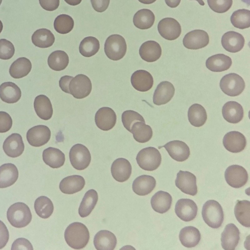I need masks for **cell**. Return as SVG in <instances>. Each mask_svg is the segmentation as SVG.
<instances>
[{
    "label": "cell",
    "instance_id": "11a10c76",
    "mask_svg": "<svg viewBox=\"0 0 250 250\" xmlns=\"http://www.w3.org/2000/svg\"><path fill=\"white\" fill-rule=\"evenodd\" d=\"M39 3L44 10L52 11L58 8L60 0H39Z\"/></svg>",
    "mask_w": 250,
    "mask_h": 250
},
{
    "label": "cell",
    "instance_id": "ab89813d",
    "mask_svg": "<svg viewBox=\"0 0 250 250\" xmlns=\"http://www.w3.org/2000/svg\"><path fill=\"white\" fill-rule=\"evenodd\" d=\"M134 139L138 142L144 143L151 138L153 132L151 127L143 122L134 123L131 128Z\"/></svg>",
    "mask_w": 250,
    "mask_h": 250
},
{
    "label": "cell",
    "instance_id": "d6a6232c",
    "mask_svg": "<svg viewBox=\"0 0 250 250\" xmlns=\"http://www.w3.org/2000/svg\"><path fill=\"white\" fill-rule=\"evenodd\" d=\"M42 159L47 165L53 168L62 166L65 160L64 154L58 148L53 147H49L43 150Z\"/></svg>",
    "mask_w": 250,
    "mask_h": 250
},
{
    "label": "cell",
    "instance_id": "bcb514c9",
    "mask_svg": "<svg viewBox=\"0 0 250 250\" xmlns=\"http://www.w3.org/2000/svg\"><path fill=\"white\" fill-rule=\"evenodd\" d=\"M232 24L236 28L243 29L250 26V11L242 9L234 11L230 17Z\"/></svg>",
    "mask_w": 250,
    "mask_h": 250
},
{
    "label": "cell",
    "instance_id": "ee69618b",
    "mask_svg": "<svg viewBox=\"0 0 250 250\" xmlns=\"http://www.w3.org/2000/svg\"><path fill=\"white\" fill-rule=\"evenodd\" d=\"M34 208L39 216L43 219H47L52 215L54 210V206L49 198L42 196L35 200Z\"/></svg>",
    "mask_w": 250,
    "mask_h": 250
},
{
    "label": "cell",
    "instance_id": "be15d7a7",
    "mask_svg": "<svg viewBox=\"0 0 250 250\" xmlns=\"http://www.w3.org/2000/svg\"><path fill=\"white\" fill-rule=\"evenodd\" d=\"M3 29V24L1 21L0 20V33L2 31Z\"/></svg>",
    "mask_w": 250,
    "mask_h": 250
},
{
    "label": "cell",
    "instance_id": "db71d44e",
    "mask_svg": "<svg viewBox=\"0 0 250 250\" xmlns=\"http://www.w3.org/2000/svg\"><path fill=\"white\" fill-rule=\"evenodd\" d=\"M9 234L4 223L0 220V249L4 247L8 242Z\"/></svg>",
    "mask_w": 250,
    "mask_h": 250
},
{
    "label": "cell",
    "instance_id": "6f0895ef",
    "mask_svg": "<svg viewBox=\"0 0 250 250\" xmlns=\"http://www.w3.org/2000/svg\"><path fill=\"white\" fill-rule=\"evenodd\" d=\"M73 77L72 76L65 75L61 78L59 81V86L62 91L70 94L69 90V84Z\"/></svg>",
    "mask_w": 250,
    "mask_h": 250
},
{
    "label": "cell",
    "instance_id": "9a60e30c",
    "mask_svg": "<svg viewBox=\"0 0 250 250\" xmlns=\"http://www.w3.org/2000/svg\"><path fill=\"white\" fill-rule=\"evenodd\" d=\"M117 116L114 111L110 107L100 108L96 113L95 121L100 129L108 131L112 129L116 123Z\"/></svg>",
    "mask_w": 250,
    "mask_h": 250
},
{
    "label": "cell",
    "instance_id": "cb8c5ba5",
    "mask_svg": "<svg viewBox=\"0 0 250 250\" xmlns=\"http://www.w3.org/2000/svg\"><path fill=\"white\" fill-rule=\"evenodd\" d=\"M117 238L111 231L101 230L94 236L93 243L97 250H113L117 245Z\"/></svg>",
    "mask_w": 250,
    "mask_h": 250
},
{
    "label": "cell",
    "instance_id": "4fadbf2b",
    "mask_svg": "<svg viewBox=\"0 0 250 250\" xmlns=\"http://www.w3.org/2000/svg\"><path fill=\"white\" fill-rule=\"evenodd\" d=\"M175 185L183 192L192 196L197 193L196 177L188 171L180 170L177 174Z\"/></svg>",
    "mask_w": 250,
    "mask_h": 250
},
{
    "label": "cell",
    "instance_id": "6da1fadb",
    "mask_svg": "<svg viewBox=\"0 0 250 250\" xmlns=\"http://www.w3.org/2000/svg\"><path fill=\"white\" fill-rule=\"evenodd\" d=\"M89 238L88 229L80 222L70 224L64 231V239L66 243L74 249L80 250L84 248Z\"/></svg>",
    "mask_w": 250,
    "mask_h": 250
},
{
    "label": "cell",
    "instance_id": "d590c367",
    "mask_svg": "<svg viewBox=\"0 0 250 250\" xmlns=\"http://www.w3.org/2000/svg\"><path fill=\"white\" fill-rule=\"evenodd\" d=\"M98 200L97 191L91 189L84 194L79 208V214L81 217L89 215L94 208Z\"/></svg>",
    "mask_w": 250,
    "mask_h": 250
},
{
    "label": "cell",
    "instance_id": "681fc988",
    "mask_svg": "<svg viewBox=\"0 0 250 250\" xmlns=\"http://www.w3.org/2000/svg\"><path fill=\"white\" fill-rule=\"evenodd\" d=\"M210 8L216 13H223L231 7L232 0H207Z\"/></svg>",
    "mask_w": 250,
    "mask_h": 250
},
{
    "label": "cell",
    "instance_id": "5b68a950",
    "mask_svg": "<svg viewBox=\"0 0 250 250\" xmlns=\"http://www.w3.org/2000/svg\"><path fill=\"white\" fill-rule=\"evenodd\" d=\"M127 49L124 38L118 34L109 36L104 43V50L106 56L113 61H118L125 55Z\"/></svg>",
    "mask_w": 250,
    "mask_h": 250
},
{
    "label": "cell",
    "instance_id": "1f68e13d",
    "mask_svg": "<svg viewBox=\"0 0 250 250\" xmlns=\"http://www.w3.org/2000/svg\"><path fill=\"white\" fill-rule=\"evenodd\" d=\"M232 64L231 58L223 54H218L209 57L206 61V65L209 70L222 72L228 70Z\"/></svg>",
    "mask_w": 250,
    "mask_h": 250
},
{
    "label": "cell",
    "instance_id": "74e56055",
    "mask_svg": "<svg viewBox=\"0 0 250 250\" xmlns=\"http://www.w3.org/2000/svg\"><path fill=\"white\" fill-rule=\"evenodd\" d=\"M32 43L40 48L51 46L55 42V37L51 31L46 28L37 30L32 36Z\"/></svg>",
    "mask_w": 250,
    "mask_h": 250
},
{
    "label": "cell",
    "instance_id": "8992f818",
    "mask_svg": "<svg viewBox=\"0 0 250 250\" xmlns=\"http://www.w3.org/2000/svg\"><path fill=\"white\" fill-rule=\"evenodd\" d=\"M220 87L225 94L234 97L238 96L244 91L245 83L240 75L231 73L222 78L220 82Z\"/></svg>",
    "mask_w": 250,
    "mask_h": 250
},
{
    "label": "cell",
    "instance_id": "7a4b0ae2",
    "mask_svg": "<svg viewBox=\"0 0 250 250\" xmlns=\"http://www.w3.org/2000/svg\"><path fill=\"white\" fill-rule=\"evenodd\" d=\"M7 218L10 224L16 228H21L27 226L32 219L29 208L22 202L12 205L7 211Z\"/></svg>",
    "mask_w": 250,
    "mask_h": 250
},
{
    "label": "cell",
    "instance_id": "7bdbcfd3",
    "mask_svg": "<svg viewBox=\"0 0 250 250\" xmlns=\"http://www.w3.org/2000/svg\"><path fill=\"white\" fill-rule=\"evenodd\" d=\"M48 64L49 67L55 71L64 69L69 63V58L64 51L56 50L52 52L48 58Z\"/></svg>",
    "mask_w": 250,
    "mask_h": 250
},
{
    "label": "cell",
    "instance_id": "f546056e",
    "mask_svg": "<svg viewBox=\"0 0 250 250\" xmlns=\"http://www.w3.org/2000/svg\"><path fill=\"white\" fill-rule=\"evenodd\" d=\"M19 177L16 166L12 163L4 164L0 167V188H5L13 185Z\"/></svg>",
    "mask_w": 250,
    "mask_h": 250
},
{
    "label": "cell",
    "instance_id": "3957f363",
    "mask_svg": "<svg viewBox=\"0 0 250 250\" xmlns=\"http://www.w3.org/2000/svg\"><path fill=\"white\" fill-rule=\"evenodd\" d=\"M202 217L205 222L213 229L219 228L224 221V212L221 205L216 201L210 200L203 205Z\"/></svg>",
    "mask_w": 250,
    "mask_h": 250
},
{
    "label": "cell",
    "instance_id": "f35d334b",
    "mask_svg": "<svg viewBox=\"0 0 250 250\" xmlns=\"http://www.w3.org/2000/svg\"><path fill=\"white\" fill-rule=\"evenodd\" d=\"M154 21V14L148 9L139 10L135 14L133 18L134 25L140 29H147L150 28Z\"/></svg>",
    "mask_w": 250,
    "mask_h": 250
},
{
    "label": "cell",
    "instance_id": "5bb4252c",
    "mask_svg": "<svg viewBox=\"0 0 250 250\" xmlns=\"http://www.w3.org/2000/svg\"><path fill=\"white\" fill-rule=\"evenodd\" d=\"M198 208L193 200L182 198L177 201L175 207L177 216L182 220L189 222L193 220L197 214Z\"/></svg>",
    "mask_w": 250,
    "mask_h": 250
},
{
    "label": "cell",
    "instance_id": "30bf717a",
    "mask_svg": "<svg viewBox=\"0 0 250 250\" xmlns=\"http://www.w3.org/2000/svg\"><path fill=\"white\" fill-rule=\"evenodd\" d=\"M158 31L164 39L172 41L177 39L181 33V27L175 19L165 18L162 19L158 24Z\"/></svg>",
    "mask_w": 250,
    "mask_h": 250
},
{
    "label": "cell",
    "instance_id": "603a6c76",
    "mask_svg": "<svg viewBox=\"0 0 250 250\" xmlns=\"http://www.w3.org/2000/svg\"><path fill=\"white\" fill-rule=\"evenodd\" d=\"M131 83L136 90L141 92H146L152 88L153 79L148 71L138 70L132 74L131 77Z\"/></svg>",
    "mask_w": 250,
    "mask_h": 250
},
{
    "label": "cell",
    "instance_id": "9c48e42d",
    "mask_svg": "<svg viewBox=\"0 0 250 250\" xmlns=\"http://www.w3.org/2000/svg\"><path fill=\"white\" fill-rule=\"evenodd\" d=\"M225 178L227 183L230 187L240 188L247 183L248 174L243 167L233 165L229 166L226 169Z\"/></svg>",
    "mask_w": 250,
    "mask_h": 250
},
{
    "label": "cell",
    "instance_id": "ac0fdd59",
    "mask_svg": "<svg viewBox=\"0 0 250 250\" xmlns=\"http://www.w3.org/2000/svg\"><path fill=\"white\" fill-rule=\"evenodd\" d=\"M131 172V165L130 162L125 158H118L112 164L111 174L113 178L118 182L126 181L129 178Z\"/></svg>",
    "mask_w": 250,
    "mask_h": 250
},
{
    "label": "cell",
    "instance_id": "ba28073f",
    "mask_svg": "<svg viewBox=\"0 0 250 250\" xmlns=\"http://www.w3.org/2000/svg\"><path fill=\"white\" fill-rule=\"evenodd\" d=\"M92 90L90 79L84 74H78L73 78L69 84V90L74 98L83 99L89 95Z\"/></svg>",
    "mask_w": 250,
    "mask_h": 250
},
{
    "label": "cell",
    "instance_id": "f5cc1de1",
    "mask_svg": "<svg viewBox=\"0 0 250 250\" xmlns=\"http://www.w3.org/2000/svg\"><path fill=\"white\" fill-rule=\"evenodd\" d=\"M11 250H33L31 243L26 239L20 238L14 241Z\"/></svg>",
    "mask_w": 250,
    "mask_h": 250
},
{
    "label": "cell",
    "instance_id": "d6986e66",
    "mask_svg": "<svg viewBox=\"0 0 250 250\" xmlns=\"http://www.w3.org/2000/svg\"><path fill=\"white\" fill-rule=\"evenodd\" d=\"M3 149L9 157L15 158L20 156L24 149L21 136L18 133L11 134L5 140Z\"/></svg>",
    "mask_w": 250,
    "mask_h": 250
},
{
    "label": "cell",
    "instance_id": "4316f807",
    "mask_svg": "<svg viewBox=\"0 0 250 250\" xmlns=\"http://www.w3.org/2000/svg\"><path fill=\"white\" fill-rule=\"evenodd\" d=\"M139 54L143 60L147 62H154L158 60L162 55L161 47L154 41H148L141 45Z\"/></svg>",
    "mask_w": 250,
    "mask_h": 250
},
{
    "label": "cell",
    "instance_id": "816d5d0a",
    "mask_svg": "<svg viewBox=\"0 0 250 250\" xmlns=\"http://www.w3.org/2000/svg\"><path fill=\"white\" fill-rule=\"evenodd\" d=\"M12 125V119L7 112L0 111V133L9 131Z\"/></svg>",
    "mask_w": 250,
    "mask_h": 250
},
{
    "label": "cell",
    "instance_id": "d4e9b609",
    "mask_svg": "<svg viewBox=\"0 0 250 250\" xmlns=\"http://www.w3.org/2000/svg\"><path fill=\"white\" fill-rule=\"evenodd\" d=\"M223 118L228 122L237 124L244 117L242 106L235 101H229L224 104L222 109Z\"/></svg>",
    "mask_w": 250,
    "mask_h": 250
},
{
    "label": "cell",
    "instance_id": "c3c4849f",
    "mask_svg": "<svg viewBox=\"0 0 250 250\" xmlns=\"http://www.w3.org/2000/svg\"><path fill=\"white\" fill-rule=\"evenodd\" d=\"M122 121L124 127L129 132H130L131 127L134 123L138 121L145 123L142 115L131 110H126L122 113Z\"/></svg>",
    "mask_w": 250,
    "mask_h": 250
},
{
    "label": "cell",
    "instance_id": "7dc6e473",
    "mask_svg": "<svg viewBox=\"0 0 250 250\" xmlns=\"http://www.w3.org/2000/svg\"><path fill=\"white\" fill-rule=\"evenodd\" d=\"M74 25L72 18L66 14H61L58 16L54 22L55 30L59 33L65 34L70 32L73 28Z\"/></svg>",
    "mask_w": 250,
    "mask_h": 250
},
{
    "label": "cell",
    "instance_id": "277c9868",
    "mask_svg": "<svg viewBox=\"0 0 250 250\" xmlns=\"http://www.w3.org/2000/svg\"><path fill=\"white\" fill-rule=\"evenodd\" d=\"M136 159L141 168L147 171H153L160 166L162 157L157 149L149 146L141 149L138 153Z\"/></svg>",
    "mask_w": 250,
    "mask_h": 250
},
{
    "label": "cell",
    "instance_id": "60d3db41",
    "mask_svg": "<svg viewBox=\"0 0 250 250\" xmlns=\"http://www.w3.org/2000/svg\"><path fill=\"white\" fill-rule=\"evenodd\" d=\"M188 119L189 123L194 126L200 127L206 123L207 114L205 108L201 104H194L188 110Z\"/></svg>",
    "mask_w": 250,
    "mask_h": 250
},
{
    "label": "cell",
    "instance_id": "8fae6325",
    "mask_svg": "<svg viewBox=\"0 0 250 250\" xmlns=\"http://www.w3.org/2000/svg\"><path fill=\"white\" fill-rule=\"evenodd\" d=\"M51 137L50 129L44 125H38L30 128L26 133L28 143L33 146L39 147L46 144Z\"/></svg>",
    "mask_w": 250,
    "mask_h": 250
},
{
    "label": "cell",
    "instance_id": "52a82bcc",
    "mask_svg": "<svg viewBox=\"0 0 250 250\" xmlns=\"http://www.w3.org/2000/svg\"><path fill=\"white\" fill-rule=\"evenodd\" d=\"M69 159L74 168L82 170L87 168L89 165L91 157L89 150L85 146L77 144L70 150Z\"/></svg>",
    "mask_w": 250,
    "mask_h": 250
},
{
    "label": "cell",
    "instance_id": "7402d4cb",
    "mask_svg": "<svg viewBox=\"0 0 250 250\" xmlns=\"http://www.w3.org/2000/svg\"><path fill=\"white\" fill-rule=\"evenodd\" d=\"M175 88L173 85L168 81L161 82L157 86L153 97L155 104L160 105L169 102L173 97Z\"/></svg>",
    "mask_w": 250,
    "mask_h": 250
},
{
    "label": "cell",
    "instance_id": "44dd1931",
    "mask_svg": "<svg viewBox=\"0 0 250 250\" xmlns=\"http://www.w3.org/2000/svg\"><path fill=\"white\" fill-rule=\"evenodd\" d=\"M221 43L223 48L228 52L236 53L244 47L245 39L240 33L235 31H228L222 37Z\"/></svg>",
    "mask_w": 250,
    "mask_h": 250
},
{
    "label": "cell",
    "instance_id": "f6af8a7d",
    "mask_svg": "<svg viewBox=\"0 0 250 250\" xmlns=\"http://www.w3.org/2000/svg\"><path fill=\"white\" fill-rule=\"evenodd\" d=\"M99 49V41L97 38L92 36L84 38L79 45L80 53L85 57H90L95 55Z\"/></svg>",
    "mask_w": 250,
    "mask_h": 250
},
{
    "label": "cell",
    "instance_id": "2e32d148",
    "mask_svg": "<svg viewBox=\"0 0 250 250\" xmlns=\"http://www.w3.org/2000/svg\"><path fill=\"white\" fill-rule=\"evenodd\" d=\"M223 144L225 148L229 151L238 153L244 149L247 145V141L242 133L232 131L225 135Z\"/></svg>",
    "mask_w": 250,
    "mask_h": 250
},
{
    "label": "cell",
    "instance_id": "91938a15",
    "mask_svg": "<svg viewBox=\"0 0 250 250\" xmlns=\"http://www.w3.org/2000/svg\"><path fill=\"white\" fill-rule=\"evenodd\" d=\"M82 0H64V1L68 4L75 6L80 4Z\"/></svg>",
    "mask_w": 250,
    "mask_h": 250
},
{
    "label": "cell",
    "instance_id": "e7e4bbea",
    "mask_svg": "<svg viewBox=\"0 0 250 250\" xmlns=\"http://www.w3.org/2000/svg\"><path fill=\"white\" fill-rule=\"evenodd\" d=\"M1 2H2V0H0V5L1 3Z\"/></svg>",
    "mask_w": 250,
    "mask_h": 250
},
{
    "label": "cell",
    "instance_id": "484cf974",
    "mask_svg": "<svg viewBox=\"0 0 250 250\" xmlns=\"http://www.w3.org/2000/svg\"><path fill=\"white\" fill-rule=\"evenodd\" d=\"M85 184V180L82 176L73 175L62 180L59 188L62 193L72 194L81 191L84 188Z\"/></svg>",
    "mask_w": 250,
    "mask_h": 250
},
{
    "label": "cell",
    "instance_id": "8d00e7d4",
    "mask_svg": "<svg viewBox=\"0 0 250 250\" xmlns=\"http://www.w3.org/2000/svg\"><path fill=\"white\" fill-rule=\"evenodd\" d=\"M31 68L30 61L26 58L21 57L12 63L9 68V73L13 78L20 79L27 76Z\"/></svg>",
    "mask_w": 250,
    "mask_h": 250
},
{
    "label": "cell",
    "instance_id": "836d02e7",
    "mask_svg": "<svg viewBox=\"0 0 250 250\" xmlns=\"http://www.w3.org/2000/svg\"><path fill=\"white\" fill-rule=\"evenodd\" d=\"M37 115L42 119L48 120L53 115V107L49 99L44 95L37 96L34 102Z\"/></svg>",
    "mask_w": 250,
    "mask_h": 250
},
{
    "label": "cell",
    "instance_id": "4dcf8cb0",
    "mask_svg": "<svg viewBox=\"0 0 250 250\" xmlns=\"http://www.w3.org/2000/svg\"><path fill=\"white\" fill-rule=\"evenodd\" d=\"M172 201V197L169 193L160 190L153 195L150 203L154 211L160 213H164L170 209Z\"/></svg>",
    "mask_w": 250,
    "mask_h": 250
},
{
    "label": "cell",
    "instance_id": "b9f144b4",
    "mask_svg": "<svg viewBox=\"0 0 250 250\" xmlns=\"http://www.w3.org/2000/svg\"><path fill=\"white\" fill-rule=\"evenodd\" d=\"M234 215L238 222L244 227H250V202L237 200L234 208Z\"/></svg>",
    "mask_w": 250,
    "mask_h": 250
},
{
    "label": "cell",
    "instance_id": "e0dca14e",
    "mask_svg": "<svg viewBox=\"0 0 250 250\" xmlns=\"http://www.w3.org/2000/svg\"><path fill=\"white\" fill-rule=\"evenodd\" d=\"M163 147L166 148L169 156L178 162L186 161L190 155L189 147L185 142L181 141H170L166 144Z\"/></svg>",
    "mask_w": 250,
    "mask_h": 250
},
{
    "label": "cell",
    "instance_id": "7c38bea8",
    "mask_svg": "<svg viewBox=\"0 0 250 250\" xmlns=\"http://www.w3.org/2000/svg\"><path fill=\"white\" fill-rule=\"evenodd\" d=\"M208 34L205 31L196 29L186 34L183 40L184 46L189 49H199L209 43Z\"/></svg>",
    "mask_w": 250,
    "mask_h": 250
},
{
    "label": "cell",
    "instance_id": "9f6ffc18",
    "mask_svg": "<svg viewBox=\"0 0 250 250\" xmlns=\"http://www.w3.org/2000/svg\"><path fill=\"white\" fill-rule=\"evenodd\" d=\"M93 9L98 12L105 11L108 7L110 0H90Z\"/></svg>",
    "mask_w": 250,
    "mask_h": 250
},
{
    "label": "cell",
    "instance_id": "680465c9",
    "mask_svg": "<svg viewBox=\"0 0 250 250\" xmlns=\"http://www.w3.org/2000/svg\"><path fill=\"white\" fill-rule=\"evenodd\" d=\"M167 5L170 8H175L180 3L181 0H165Z\"/></svg>",
    "mask_w": 250,
    "mask_h": 250
},
{
    "label": "cell",
    "instance_id": "ffe728a7",
    "mask_svg": "<svg viewBox=\"0 0 250 250\" xmlns=\"http://www.w3.org/2000/svg\"><path fill=\"white\" fill-rule=\"evenodd\" d=\"M240 240V231L233 224L226 225L221 234V246L225 250H234Z\"/></svg>",
    "mask_w": 250,
    "mask_h": 250
},
{
    "label": "cell",
    "instance_id": "e575fe53",
    "mask_svg": "<svg viewBox=\"0 0 250 250\" xmlns=\"http://www.w3.org/2000/svg\"><path fill=\"white\" fill-rule=\"evenodd\" d=\"M181 244L187 248H192L197 246L201 240L199 230L192 226H188L183 228L179 235Z\"/></svg>",
    "mask_w": 250,
    "mask_h": 250
},
{
    "label": "cell",
    "instance_id": "f1b7e54d",
    "mask_svg": "<svg viewBox=\"0 0 250 250\" xmlns=\"http://www.w3.org/2000/svg\"><path fill=\"white\" fill-rule=\"evenodd\" d=\"M21 96L20 88L14 83L4 82L0 85V98L4 102L15 103L20 99Z\"/></svg>",
    "mask_w": 250,
    "mask_h": 250
},
{
    "label": "cell",
    "instance_id": "f907efd6",
    "mask_svg": "<svg viewBox=\"0 0 250 250\" xmlns=\"http://www.w3.org/2000/svg\"><path fill=\"white\" fill-rule=\"evenodd\" d=\"M14 53L15 47L13 43L6 39H0V59H10Z\"/></svg>",
    "mask_w": 250,
    "mask_h": 250
},
{
    "label": "cell",
    "instance_id": "6125c7cd",
    "mask_svg": "<svg viewBox=\"0 0 250 250\" xmlns=\"http://www.w3.org/2000/svg\"><path fill=\"white\" fill-rule=\"evenodd\" d=\"M195 0L197 1L198 2V3L201 5H205V3H204V2L202 0Z\"/></svg>",
    "mask_w": 250,
    "mask_h": 250
},
{
    "label": "cell",
    "instance_id": "94428289",
    "mask_svg": "<svg viewBox=\"0 0 250 250\" xmlns=\"http://www.w3.org/2000/svg\"><path fill=\"white\" fill-rule=\"evenodd\" d=\"M140 2L143 3V4H151L153 2H154L156 0H138Z\"/></svg>",
    "mask_w": 250,
    "mask_h": 250
},
{
    "label": "cell",
    "instance_id": "83f0119b",
    "mask_svg": "<svg viewBox=\"0 0 250 250\" xmlns=\"http://www.w3.org/2000/svg\"><path fill=\"white\" fill-rule=\"evenodd\" d=\"M156 184V180L153 177L142 175L134 180L132 189L136 194L145 196L149 194L154 189Z\"/></svg>",
    "mask_w": 250,
    "mask_h": 250
}]
</instances>
